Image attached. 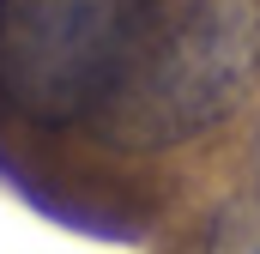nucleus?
<instances>
[{
    "mask_svg": "<svg viewBox=\"0 0 260 254\" xmlns=\"http://www.w3.org/2000/svg\"><path fill=\"white\" fill-rule=\"evenodd\" d=\"M260 67V0H139L115 91L91 133L164 151L218 127Z\"/></svg>",
    "mask_w": 260,
    "mask_h": 254,
    "instance_id": "nucleus-1",
    "label": "nucleus"
}]
</instances>
